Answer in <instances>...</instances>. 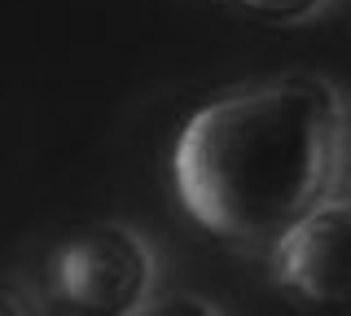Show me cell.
I'll return each instance as SVG.
<instances>
[{"mask_svg":"<svg viewBox=\"0 0 351 316\" xmlns=\"http://www.w3.org/2000/svg\"><path fill=\"white\" fill-rule=\"evenodd\" d=\"M343 101L321 75H277L202 101L171 149L189 220L237 246L277 242L334 198Z\"/></svg>","mask_w":351,"mask_h":316,"instance_id":"cell-1","label":"cell"},{"mask_svg":"<svg viewBox=\"0 0 351 316\" xmlns=\"http://www.w3.org/2000/svg\"><path fill=\"white\" fill-rule=\"evenodd\" d=\"M154 286V250L128 224H84L53 246L44 290L71 316H132Z\"/></svg>","mask_w":351,"mask_h":316,"instance_id":"cell-2","label":"cell"},{"mask_svg":"<svg viewBox=\"0 0 351 316\" xmlns=\"http://www.w3.org/2000/svg\"><path fill=\"white\" fill-rule=\"evenodd\" d=\"M277 286L307 312L338 316L347 308V202L325 198L272 242Z\"/></svg>","mask_w":351,"mask_h":316,"instance_id":"cell-3","label":"cell"},{"mask_svg":"<svg viewBox=\"0 0 351 316\" xmlns=\"http://www.w3.org/2000/svg\"><path fill=\"white\" fill-rule=\"evenodd\" d=\"M233 5L259 23H303V18L321 14L329 0H233Z\"/></svg>","mask_w":351,"mask_h":316,"instance_id":"cell-4","label":"cell"},{"mask_svg":"<svg viewBox=\"0 0 351 316\" xmlns=\"http://www.w3.org/2000/svg\"><path fill=\"white\" fill-rule=\"evenodd\" d=\"M132 316H224L215 303L197 299V294H167V299H154V303H141Z\"/></svg>","mask_w":351,"mask_h":316,"instance_id":"cell-5","label":"cell"},{"mask_svg":"<svg viewBox=\"0 0 351 316\" xmlns=\"http://www.w3.org/2000/svg\"><path fill=\"white\" fill-rule=\"evenodd\" d=\"M0 316H31V308H27V299L9 286V281H0Z\"/></svg>","mask_w":351,"mask_h":316,"instance_id":"cell-6","label":"cell"}]
</instances>
